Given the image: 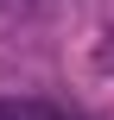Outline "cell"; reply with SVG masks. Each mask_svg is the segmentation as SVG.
<instances>
[{
	"instance_id": "2",
	"label": "cell",
	"mask_w": 114,
	"mask_h": 120,
	"mask_svg": "<svg viewBox=\"0 0 114 120\" xmlns=\"http://www.w3.org/2000/svg\"><path fill=\"white\" fill-rule=\"evenodd\" d=\"M95 70H102V76H114V25L95 38Z\"/></svg>"
},
{
	"instance_id": "1",
	"label": "cell",
	"mask_w": 114,
	"mask_h": 120,
	"mask_svg": "<svg viewBox=\"0 0 114 120\" xmlns=\"http://www.w3.org/2000/svg\"><path fill=\"white\" fill-rule=\"evenodd\" d=\"M0 120H70V114H57L51 101H32V95H6L0 101Z\"/></svg>"
}]
</instances>
